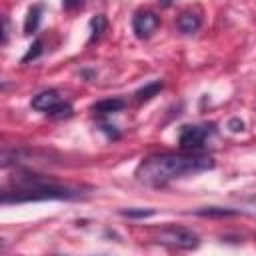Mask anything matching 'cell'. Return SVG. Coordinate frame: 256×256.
I'll list each match as a JSON object with an SVG mask.
<instances>
[{
	"label": "cell",
	"mask_w": 256,
	"mask_h": 256,
	"mask_svg": "<svg viewBox=\"0 0 256 256\" xmlns=\"http://www.w3.org/2000/svg\"><path fill=\"white\" fill-rule=\"evenodd\" d=\"M214 168L210 156L198 154H154L144 158L136 168V178L148 186H164L176 178L192 176Z\"/></svg>",
	"instance_id": "obj_1"
},
{
	"label": "cell",
	"mask_w": 256,
	"mask_h": 256,
	"mask_svg": "<svg viewBox=\"0 0 256 256\" xmlns=\"http://www.w3.org/2000/svg\"><path fill=\"white\" fill-rule=\"evenodd\" d=\"M12 184L16 186V190L12 192V196L8 192L2 194V202L4 204H12V202H36V200H76L80 198V190L58 184L52 178L40 176V174H16L12 178Z\"/></svg>",
	"instance_id": "obj_2"
},
{
	"label": "cell",
	"mask_w": 256,
	"mask_h": 256,
	"mask_svg": "<svg viewBox=\"0 0 256 256\" xmlns=\"http://www.w3.org/2000/svg\"><path fill=\"white\" fill-rule=\"evenodd\" d=\"M160 244H166V246H172V248H180V250H192L200 244L198 236L188 230V228H180V226H172V228H166L158 234L156 238Z\"/></svg>",
	"instance_id": "obj_3"
},
{
	"label": "cell",
	"mask_w": 256,
	"mask_h": 256,
	"mask_svg": "<svg viewBox=\"0 0 256 256\" xmlns=\"http://www.w3.org/2000/svg\"><path fill=\"white\" fill-rule=\"evenodd\" d=\"M212 130H208V126H196V124L182 126L178 144H180L182 150H198L204 144V140H206V136Z\"/></svg>",
	"instance_id": "obj_4"
},
{
	"label": "cell",
	"mask_w": 256,
	"mask_h": 256,
	"mask_svg": "<svg viewBox=\"0 0 256 256\" xmlns=\"http://www.w3.org/2000/svg\"><path fill=\"white\" fill-rule=\"evenodd\" d=\"M160 26V18L152 10H140L132 18V30L138 38H150Z\"/></svg>",
	"instance_id": "obj_5"
},
{
	"label": "cell",
	"mask_w": 256,
	"mask_h": 256,
	"mask_svg": "<svg viewBox=\"0 0 256 256\" xmlns=\"http://www.w3.org/2000/svg\"><path fill=\"white\" fill-rule=\"evenodd\" d=\"M62 100H60V94L56 90H42L38 92L34 98H32V108L34 110H40V112H50L54 106H58Z\"/></svg>",
	"instance_id": "obj_6"
},
{
	"label": "cell",
	"mask_w": 256,
	"mask_h": 256,
	"mask_svg": "<svg viewBox=\"0 0 256 256\" xmlns=\"http://www.w3.org/2000/svg\"><path fill=\"white\" fill-rule=\"evenodd\" d=\"M200 24H202L200 16L194 14V12H190V10L182 12V14L176 18V28H178L180 32H184V34H192V32H196V30L200 28Z\"/></svg>",
	"instance_id": "obj_7"
},
{
	"label": "cell",
	"mask_w": 256,
	"mask_h": 256,
	"mask_svg": "<svg viewBox=\"0 0 256 256\" xmlns=\"http://www.w3.org/2000/svg\"><path fill=\"white\" fill-rule=\"evenodd\" d=\"M126 106V102L122 98H106V100H100L92 106V110L96 114H112V112H118Z\"/></svg>",
	"instance_id": "obj_8"
},
{
	"label": "cell",
	"mask_w": 256,
	"mask_h": 256,
	"mask_svg": "<svg viewBox=\"0 0 256 256\" xmlns=\"http://www.w3.org/2000/svg\"><path fill=\"white\" fill-rule=\"evenodd\" d=\"M40 18H42V6L40 4H34L28 14H26V20H24V34H32L38 30L40 26Z\"/></svg>",
	"instance_id": "obj_9"
},
{
	"label": "cell",
	"mask_w": 256,
	"mask_h": 256,
	"mask_svg": "<svg viewBox=\"0 0 256 256\" xmlns=\"http://www.w3.org/2000/svg\"><path fill=\"white\" fill-rule=\"evenodd\" d=\"M162 88H164V84H162L160 80H156V82H150V84H146L144 88H140L134 96H136V100H138V102H144V100H150L152 96H156Z\"/></svg>",
	"instance_id": "obj_10"
},
{
	"label": "cell",
	"mask_w": 256,
	"mask_h": 256,
	"mask_svg": "<svg viewBox=\"0 0 256 256\" xmlns=\"http://www.w3.org/2000/svg\"><path fill=\"white\" fill-rule=\"evenodd\" d=\"M106 26H108V20H106V16H102V14L94 16V18L90 20V42L98 40V38L102 36V32L106 30Z\"/></svg>",
	"instance_id": "obj_11"
},
{
	"label": "cell",
	"mask_w": 256,
	"mask_h": 256,
	"mask_svg": "<svg viewBox=\"0 0 256 256\" xmlns=\"http://www.w3.org/2000/svg\"><path fill=\"white\" fill-rule=\"evenodd\" d=\"M72 106L68 104V102H60L58 106H54L50 112H48V116H52V118H68V116H72Z\"/></svg>",
	"instance_id": "obj_12"
},
{
	"label": "cell",
	"mask_w": 256,
	"mask_h": 256,
	"mask_svg": "<svg viewBox=\"0 0 256 256\" xmlns=\"http://www.w3.org/2000/svg\"><path fill=\"white\" fill-rule=\"evenodd\" d=\"M40 54H42V42H40V40H34V42H32V46H30V50L22 56V64H26V62H30V60L38 58Z\"/></svg>",
	"instance_id": "obj_13"
},
{
	"label": "cell",
	"mask_w": 256,
	"mask_h": 256,
	"mask_svg": "<svg viewBox=\"0 0 256 256\" xmlns=\"http://www.w3.org/2000/svg\"><path fill=\"white\" fill-rule=\"evenodd\" d=\"M120 214H122V216H128V218H148V216H154L156 210H144V208L136 210V208H128V210H122Z\"/></svg>",
	"instance_id": "obj_14"
},
{
	"label": "cell",
	"mask_w": 256,
	"mask_h": 256,
	"mask_svg": "<svg viewBox=\"0 0 256 256\" xmlns=\"http://www.w3.org/2000/svg\"><path fill=\"white\" fill-rule=\"evenodd\" d=\"M198 214H202V216H232V214H236V212L212 206V208H208V210H198Z\"/></svg>",
	"instance_id": "obj_15"
},
{
	"label": "cell",
	"mask_w": 256,
	"mask_h": 256,
	"mask_svg": "<svg viewBox=\"0 0 256 256\" xmlns=\"http://www.w3.org/2000/svg\"><path fill=\"white\" fill-rule=\"evenodd\" d=\"M100 130H102V132H106V136H108V138H114V140L120 136V132H118L114 126H110V124H102V126H100Z\"/></svg>",
	"instance_id": "obj_16"
},
{
	"label": "cell",
	"mask_w": 256,
	"mask_h": 256,
	"mask_svg": "<svg viewBox=\"0 0 256 256\" xmlns=\"http://www.w3.org/2000/svg\"><path fill=\"white\" fill-rule=\"evenodd\" d=\"M228 126H230V130H232V132H238V130H242V128H244V122H242V120H238V118H232V120L228 122Z\"/></svg>",
	"instance_id": "obj_17"
},
{
	"label": "cell",
	"mask_w": 256,
	"mask_h": 256,
	"mask_svg": "<svg viewBox=\"0 0 256 256\" xmlns=\"http://www.w3.org/2000/svg\"><path fill=\"white\" fill-rule=\"evenodd\" d=\"M64 10H74L76 6H80V0H62Z\"/></svg>",
	"instance_id": "obj_18"
},
{
	"label": "cell",
	"mask_w": 256,
	"mask_h": 256,
	"mask_svg": "<svg viewBox=\"0 0 256 256\" xmlns=\"http://www.w3.org/2000/svg\"><path fill=\"white\" fill-rule=\"evenodd\" d=\"M8 42V18L4 16V34H2V44Z\"/></svg>",
	"instance_id": "obj_19"
},
{
	"label": "cell",
	"mask_w": 256,
	"mask_h": 256,
	"mask_svg": "<svg viewBox=\"0 0 256 256\" xmlns=\"http://www.w3.org/2000/svg\"><path fill=\"white\" fill-rule=\"evenodd\" d=\"M160 4H162V6H170V4H172V0H160Z\"/></svg>",
	"instance_id": "obj_20"
}]
</instances>
